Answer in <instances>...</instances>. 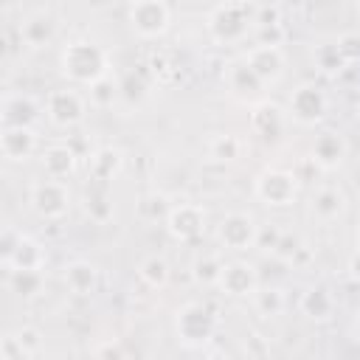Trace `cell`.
<instances>
[{
  "label": "cell",
  "mask_w": 360,
  "mask_h": 360,
  "mask_svg": "<svg viewBox=\"0 0 360 360\" xmlns=\"http://www.w3.org/2000/svg\"><path fill=\"white\" fill-rule=\"evenodd\" d=\"M132 31L143 39H158L166 34L172 11L163 0H132L129 3V14H127Z\"/></svg>",
  "instance_id": "ba28073f"
},
{
  "label": "cell",
  "mask_w": 360,
  "mask_h": 360,
  "mask_svg": "<svg viewBox=\"0 0 360 360\" xmlns=\"http://www.w3.org/2000/svg\"><path fill=\"white\" fill-rule=\"evenodd\" d=\"M0 360H28V357H25V349H22V343L17 340L14 332H6V335H3V340H0Z\"/></svg>",
  "instance_id": "8d00e7d4"
},
{
  "label": "cell",
  "mask_w": 360,
  "mask_h": 360,
  "mask_svg": "<svg viewBox=\"0 0 360 360\" xmlns=\"http://www.w3.org/2000/svg\"><path fill=\"white\" fill-rule=\"evenodd\" d=\"M287 127V110H281L273 101H259L250 110V132L267 143L278 141Z\"/></svg>",
  "instance_id": "5bb4252c"
},
{
  "label": "cell",
  "mask_w": 360,
  "mask_h": 360,
  "mask_svg": "<svg viewBox=\"0 0 360 360\" xmlns=\"http://www.w3.org/2000/svg\"><path fill=\"white\" fill-rule=\"evenodd\" d=\"M312 62H315V68H318L321 73H326V76H338L343 68H349L335 39H332V42H318V45L312 48Z\"/></svg>",
  "instance_id": "f1b7e54d"
},
{
  "label": "cell",
  "mask_w": 360,
  "mask_h": 360,
  "mask_svg": "<svg viewBox=\"0 0 360 360\" xmlns=\"http://www.w3.org/2000/svg\"><path fill=\"white\" fill-rule=\"evenodd\" d=\"M90 93H87V98H90V104L93 107H112V101L121 96V84L107 73L104 79H98V82H93L90 87H87Z\"/></svg>",
  "instance_id": "1f68e13d"
},
{
  "label": "cell",
  "mask_w": 360,
  "mask_h": 360,
  "mask_svg": "<svg viewBox=\"0 0 360 360\" xmlns=\"http://www.w3.org/2000/svg\"><path fill=\"white\" fill-rule=\"evenodd\" d=\"M335 307H338V301H335V295H332L323 284L304 290L301 298H298L301 315L309 318V321H315V323H326V321L335 315Z\"/></svg>",
  "instance_id": "44dd1931"
},
{
  "label": "cell",
  "mask_w": 360,
  "mask_h": 360,
  "mask_svg": "<svg viewBox=\"0 0 360 360\" xmlns=\"http://www.w3.org/2000/svg\"><path fill=\"white\" fill-rule=\"evenodd\" d=\"M169 208H172L169 197H166V194H158V191L143 194V197L138 200V217H141L143 222H158V219H163V222H166Z\"/></svg>",
  "instance_id": "4dcf8cb0"
},
{
  "label": "cell",
  "mask_w": 360,
  "mask_h": 360,
  "mask_svg": "<svg viewBox=\"0 0 360 360\" xmlns=\"http://www.w3.org/2000/svg\"><path fill=\"white\" fill-rule=\"evenodd\" d=\"M169 276H172L169 262H166L163 256H158V253L141 259V264H138V278H141L149 290H163V287L169 284Z\"/></svg>",
  "instance_id": "4316f807"
},
{
  "label": "cell",
  "mask_w": 360,
  "mask_h": 360,
  "mask_svg": "<svg viewBox=\"0 0 360 360\" xmlns=\"http://www.w3.org/2000/svg\"><path fill=\"white\" fill-rule=\"evenodd\" d=\"M298 180L292 172L287 169H264L256 174L253 180V194L259 202L270 205V208H287L295 202L298 197Z\"/></svg>",
  "instance_id": "277c9868"
},
{
  "label": "cell",
  "mask_w": 360,
  "mask_h": 360,
  "mask_svg": "<svg viewBox=\"0 0 360 360\" xmlns=\"http://www.w3.org/2000/svg\"><path fill=\"white\" fill-rule=\"evenodd\" d=\"M62 281H65L68 292H73V295H79V298H87V295H93V292L98 290L101 276H98V267H96L93 262H87V259H73V262L65 264Z\"/></svg>",
  "instance_id": "ac0fdd59"
},
{
  "label": "cell",
  "mask_w": 360,
  "mask_h": 360,
  "mask_svg": "<svg viewBox=\"0 0 360 360\" xmlns=\"http://www.w3.org/2000/svg\"><path fill=\"white\" fill-rule=\"evenodd\" d=\"M8 290L20 298H37L45 287L42 270H8Z\"/></svg>",
  "instance_id": "83f0119b"
},
{
  "label": "cell",
  "mask_w": 360,
  "mask_h": 360,
  "mask_svg": "<svg viewBox=\"0 0 360 360\" xmlns=\"http://www.w3.org/2000/svg\"><path fill=\"white\" fill-rule=\"evenodd\" d=\"M59 70L68 82L90 87L93 82H98L110 73V56L101 45H96L90 39H73L59 53Z\"/></svg>",
  "instance_id": "6da1fadb"
},
{
  "label": "cell",
  "mask_w": 360,
  "mask_h": 360,
  "mask_svg": "<svg viewBox=\"0 0 360 360\" xmlns=\"http://www.w3.org/2000/svg\"><path fill=\"white\" fill-rule=\"evenodd\" d=\"M326 112H329V98H326V93H323L315 82L298 84V87L290 93V98H287V115H290L295 124H301V127H315V124H321V121L326 118Z\"/></svg>",
  "instance_id": "8992f818"
},
{
  "label": "cell",
  "mask_w": 360,
  "mask_h": 360,
  "mask_svg": "<svg viewBox=\"0 0 360 360\" xmlns=\"http://www.w3.org/2000/svg\"><path fill=\"white\" fill-rule=\"evenodd\" d=\"M222 264H225V262H222L219 256H214V253L200 256V259L194 262L191 276H194V281H197V284H202V287H217L219 273H222Z\"/></svg>",
  "instance_id": "d6a6232c"
},
{
  "label": "cell",
  "mask_w": 360,
  "mask_h": 360,
  "mask_svg": "<svg viewBox=\"0 0 360 360\" xmlns=\"http://www.w3.org/2000/svg\"><path fill=\"white\" fill-rule=\"evenodd\" d=\"M14 6H17V0H3V11H14Z\"/></svg>",
  "instance_id": "b9f144b4"
},
{
  "label": "cell",
  "mask_w": 360,
  "mask_h": 360,
  "mask_svg": "<svg viewBox=\"0 0 360 360\" xmlns=\"http://www.w3.org/2000/svg\"><path fill=\"white\" fill-rule=\"evenodd\" d=\"M354 6H357V11H360V0H354Z\"/></svg>",
  "instance_id": "f6af8a7d"
},
{
  "label": "cell",
  "mask_w": 360,
  "mask_h": 360,
  "mask_svg": "<svg viewBox=\"0 0 360 360\" xmlns=\"http://www.w3.org/2000/svg\"><path fill=\"white\" fill-rule=\"evenodd\" d=\"M0 152L11 163H25L37 152V132H34V127H3Z\"/></svg>",
  "instance_id": "e0dca14e"
},
{
  "label": "cell",
  "mask_w": 360,
  "mask_h": 360,
  "mask_svg": "<svg viewBox=\"0 0 360 360\" xmlns=\"http://www.w3.org/2000/svg\"><path fill=\"white\" fill-rule=\"evenodd\" d=\"M335 42H338V48H340V53H343L346 65H354V62H360V34H354V31H346V34H340Z\"/></svg>",
  "instance_id": "e575fe53"
},
{
  "label": "cell",
  "mask_w": 360,
  "mask_h": 360,
  "mask_svg": "<svg viewBox=\"0 0 360 360\" xmlns=\"http://www.w3.org/2000/svg\"><path fill=\"white\" fill-rule=\"evenodd\" d=\"M45 262H48V253H45L42 242H37L28 233H20L11 256L3 264H6V270H42Z\"/></svg>",
  "instance_id": "ffe728a7"
},
{
  "label": "cell",
  "mask_w": 360,
  "mask_h": 360,
  "mask_svg": "<svg viewBox=\"0 0 360 360\" xmlns=\"http://www.w3.org/2000/svg\"><path fill=\"white\" fill-rule=\"evenodd\" d=\"M219 326L217 312L202 301H188L174 312V335L186 349H202L214 340Z\"/></svg>",
  "instance_id": "7a4b0ae2"
},
{
  "label": "cell",
  "mask_w": 360,
  "mask_h": 360,
  "mask_svg": "<svg viewBox=\"0 0 360 360\" xmlns=\"http://www.w3.org/2000/svg\"><path fill=\"white\" fill-rule=\"evenodd\" d=\"M259 231H262V225L256 222V217L250 211H231L219 219L217 239L228 250H248V248H256Z\"/></svg>",
  "instance_id": "52a82bcc"
},
{
  "label": "cell",
  "mask_w": 360,
  "mask_h": 360,
  "mask_svg": "<svg viewBox=\"0 0 360 360\" xmlns=\"http://www.w3.org/2000/svg\"><path fill=\"white\" fill-rule=\"evenodd\" d=\"M352 332H354V340L360 343V315L354 318V326H352Z\"/></svg>",
  "instance_id": "60d3db41"
},
{
  "label": "cell",
  "mask_w": 360,
  "mask_h": 360,
  "mask_svg": "<svg viewBox=\"0 0 360 360\" xmlns=\"http://www.w3.org/2000/svg\"><path fill=\"white\" fill-rule=\"evenodd\" d=\"M87 166H90V177L96 183H110L124 169V152L118 146H98L90 152Z\"/></svg>",
  "instance_id": "7402d4cb"
},
{
  "label": "cell",
  "mask_w": 360,
  "mask_h": 360,
  "mask_svg": "<svg viewBox=\"0 0 360 360\" xmlns=\"http://www.w3.org/2000/svg\"><path fill=\"white\" fill-rule=\"evenodd\" d=\"M17 239H20V231H17V228H11V225H6V228H3V236H0V256H3V262L11 256V250H14Z\"/></svg>",
  "instance_id": "f35d334b"
},
{
  "label": "cell",
  "mask_w": 360,
  "mask_h": 360,
  "mask_svg": "<svg viewBox=\"0 0 360 360\" xmlns=\"http://www.w3.org/2000/svg\"><path fill=\"white\" fill-rule=\"evenodd\" d=\"M118 84H121V96H127V98H132V96H138V98H141V96H143V90H146V82H143L135 70H132V73H127Z\"/></svg>",
  "instance_id": "74e56055"
},
{
  "label": "cell",
  "mask_w": 360,
  "mask_h": 360,
  "mask_svg": "<svg viewBox=\"0 0 360 360\" xmlns=\"http://www.w3.org/2000/svg\"><path fill=\"white\" fill-rule=\"evenodd\" d=\"M3 127H31L39 115V104L28 93H11L3 98Z\"/></svg>",
  "instance_id": "603a6c76"
},
{
  "label": "cell",
  "mask_w": 360,
  "mask_h": 360,
  "mask_svg": "<svg viewBox=\"0 0 360 360\" xmlns=\"http://www.w3.org/2000/svg\"><path fill=\"white\" fill-rule=\"evenodd\" d=\"M82 208H84V214L90 217V222H96V225L110 222L112 214H115V205H112V200H110V194H107V183L90 186V188L84 191V197H82Z\"/></svg>",
  "instance_id": "d4e9b609"
},
{
  "label": "cell",
  "mask_w": 360,
  "mask_h": 360,
  "mask_svg": "<svg viewBox=\"0 0 360 360\" xmlns=\"http://www.w3.org/2000/svg\"><path fill=\"white\" fill-rule=\"evenodd\" d=\"M242 59L253 68V73H256L264 84L281 82V76H284V70H287V56H284V51H281L276 42H259V45L248 48Z\"/></svg>",
  "instance_id": "8fae6325"
},
{
  "label": "cell",
  "mask_w": 360,
  "mask_h": 360,
  "mask_svg": "<svg viewBox=\"0 0 360 360\" xmlns=\"http://www.w3.org/2000/svg\"><path fill=\"white\" fill-rule=\"evenodd\" d=\"M290 172L295 174V180H298V183H315V180H318V174H321L323 169H321V166L315 163V158L309 155V158H301Z\"/></svg>",
  "instance_id": "d590c367"
},
{
  "label": "cell",
  "mask_w": 360,
  "mask_h": 360,
  "mask_svg": "<svg viewBox=\"0 0 360 360\" xmlns=\"http://www.w3.org/2000/svg\"><path fill=\"white\" fill-rule=\"evenodd\" d=\"M346 270H349V278H352L354 284H360V248H354V253L349 256Z\"/></svg>",
  "instance_id": "ab89813d"
},
{
  "label": "cell",
  "mask_w": 360,
  "mask_h": 360,
  "mask_svg": "<svg viewBox=\"0 0 360 360\" xmlns=\"http://www.w3.org/2000/svg\"><path fill=\"white\" fill-rule=\"evenodd\" d=\"M28 202L31 208L37 211V217L42 219H65L68 211H70V188L65 180H53V177H45V180H37L28 191Z\"/></svg>",
  "instance_id": "5b68a950"
},
{
  "label": "cell",
  "mask_w": 360,
  "mask_h": 360,
  "mask_svg": "<svg viewBox=\"0 0 360 360\" xmlns=\"http://www.w3.org/2000/svg\"><path fill=\"white\" fill-rule=\"evenodd\" d=\"M253 11L245 6V3H236V0H225L219 3L208 20H205V28H208V37L217 42V45H239L248 39L250 28H253Z\"/></svg>",
  "instance_id": "3957f363"
},
{
  "label": "cell",
  "mask_w": 360,
  "mask_h": 360,
  "mask_svg": "<svg viewBox=\"0 0 360 360\" xmlns=\"http://www.w3.org/2000/svg\"><path fill=\"white\" fill-rule=\"evenodd\" d=\"M84 110H87V101L79 90H70V87H59V90H51L45 96V115L53 127H76L82 118H84Z\"/></svg>",
  "instance_id": "9c48e42d"
},
{
  "label": "cell",
  "mask_w": 360,
  "mask_h": 360,
  "mask_svg": "<svg viewBox=\"0 0 360 360\" xmlns=\"http://www.w3.org/2000/svg\"><path fill=\"white\" fill-rule=\"evenodd\" d=\"M354 242H357V248H360V225H357V231H354Z\"/></svg>",
  "instance_id": "ee69618b"
},
{
  "label": "cell",
  "mask_w": 360,
  "mask_h": 360,
  "mask_svg": "<svg viewBox=\"0 0 360 360\" xmlns=\"http://www.w3.org/2000/svg\"><path fill=\"white\" fill-rule=\"evenodd\" d=\"M56 31H59V20L48 8H37V11H31L20 22V39L28 48H45V45H51L56 39Z\"/></svg>",
  "instance_id": "2e32d148"
},
{
  "label": "cell",
  "mask_w": 360,
  "mask_h": 360,
  "mask_svg": "<svg viewBox=\"0 0 360 360\" xmlns=\"http://www.w3.org/2000/svg\"><path fill=\"white\" fill-rule=\"evenodd\" d=\"M14 335H17V340L22 343L28 360L42 352V332H39L37 326H20V329H14Z\"/></svg>",
  "instance_id": "836d02e7"
},
{
  "label": "cell",
  "mask_w": 360,
  "mask_h": 360,
  "mask_svg": "<svg viewBox=\"0 0 360 360\" xmlns=\"http://www.w3.org/2000/svg\"><path fill=\"white\" fill-rule=\"evenodd\" d=\"M354 118L360 121V96H357V101H354Z\"/></svg>",
  "instance_id": "7bdbcfd3"
},
{
  "label": "cell",
  "mask_w": 360,
  "mask_h": 360,
  "mask_svg": "<svg viewBox=\"0 0 360 360\" xmlns=\"http://www.w3.org/2000/svg\"><path fill=\"white\" fill-rule=\"evenodd\" d=\"M346 211V194L340 186H318L309 197V214L318 222H335Z\"/></svg>",
  "instance_id": "d6986e66"
},
{
  "label": "cell",
  "mask_w": 360,
  "mask_h": 360,
  "mask_svg": "<svg viewBox=\"0 0 360 360\" xmlns=\"http://www.w3.org/2000/svg\"><path fill=\"white\" fill-rule=\"evenodd\" d=\"M42 163V172L45 177H53V180H68L73 172H76V152L65 143H53L42 152L39 158Z\"/></svg>",
  "instance_id": "cb8c5ba5"
},
{
  "label": "cell",
  "mask_w": 360,
  "mask_h": 360,
  "mask_svg": "<svg viewBox=\"0 0 360 360\" xmlns=\"http://www.w3.org/2000/svg\"><path fill=\"white\" fill-rule=\"evenodd\" d=\"M225 87L228 93L236 98V101H250V104H259L262 93H264V82L253 73V68L245 62V59H236L225 68Z\"/></svg>",
  "instance_id": "4fadbf2b"
},
{
  "label": "cell",
  "mask_w": 360,
  "mask_h": 360,
  "mask_svg": "<svg viewBox=\"0 0 360 360\" xmlns=\"http://www.w3.org/2000/svg\"><path fill=\"white\" fill-rule=\"evenodd\" d=\"M309 155L315 158V163L323 172H335L346 160V155H349V141L338 129H321L315 135V141H312V152Z\"/></svg>",
  "instance_id": "9a60e30c"
},
{
  "label": "cell",
  "mask_w": 360,
  "mask_h": 360,
  "mask_svg": "<svg viewBox=\"0 0 360 360\" xmlns=\"http://www.w3.org/2000/svg\"><path fill=\"white\" fill-rule=\"evenodd\" d=\"M205 222H208V214L202 205L197 202H177L169 208V217H166V231L172 239L177 242H194L205 233Z\"/></svg>",
  "instance_id": "30bf717a"
},
{
  "label": "cell",
  "mask_w": 360,
  "mask_h": 360,
  "mask_svg": "<svg viewBox=\"0 0 360 360\" xmlns=\"http://www.w3.org/2000/svg\"><path fill=\"white\" fill-rule=\"evenodd\" d=\"M208 149V158L217 160V163H233L242 158V149H245V141L233 132H214L205 143Z\"/></svg>",
  "instance_id": "484cf974"
},
{
  "label": "cell",
  "mask_w": 360,
  "mask_h": 360,
  "mask_svg": "<svg viewBox=\"0 0 360 360\" xmlns=\"http://www.w3.org/2000/svg\"><path fill=\"white\" fill-rule=\"evenodd\" d=\"M250 301H253V309H256L262 318H276V315H281V312H284V304H287L284 292H281L276 284L259 287V290L250 295Z\"/></svg>",
  "instance_id": "f546056e"
},
{
  "label": "cell",
  "mask_w": 360,
  "mask_h": 360,
  "mask_svg": "<svg viewBox=\"0 0 360 360\" xmlns=\"http://www.w3.org/2000/svg\"><path fill=\"white\" fill-rule=\"evenodd\" d=\"M217 287L231 298H250L259 290V270L250 262H242V259L225 262Z\"/></svg>",
  "instance_id": "7c38bea8"
}]
</instances>
